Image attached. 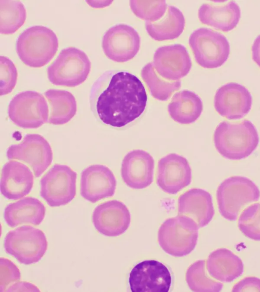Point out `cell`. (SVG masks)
Listing matches in <instances>:
<instances>
[{"instance_id":"14","label":"cell","mask_w":260,"mask_h":292,"mask_svg":"<svg viewBox=\"0 0 260 292\" xmlns=\"http://www.w3.org/2000/svg\"><path fill=\"white\" fill-rule=\"evenodd\" d=\"M252 104V97L243 85L230 82L219 87L214 98L215 111L228 120H238L247 115Z\"/></svg>"},{"instance_id":"32","label":"cell","mask_w":260,"mask_h":292,"mask_svg":"<svg viewBox=\"0 0 260 292\" xmlns=\"http://www.w3.org/2000/svg\"><path fill=\"white\" fill-rule=\"evenodd\" d=\"M133 13L138 18L155 22L165 15L168 9L166 1H129Z\"/></svg>"},{"instance_id":"28","label":"cell","mask_w":260,"mask_h":292,"mask_svg":"<svg viewBox=\"0 0 260 292\" xmlns=\"http://www.w3.org/2000/svg\"><path fill=\"white\" fill-rule=\"evenodd\" d=\"M141 76L151 95L160 101L169 99L173 93L181 86L180 80L171 81L160 77L155 70L152 62L147 63L142 68Z\"/></svg>"},{"instance_id":"26","label":"cell","mask_w":260,"mask_h":292,"mask_svg":"<svg viewBox=\"0 0 260 292\" xmlns=\"http://www.w3.org/2000/svg\"><path fill=\"white\" fill-rule=\"evenodd\" d=\"M185 18L177 7L169 6L165 15L159 20L145 23L149 35L157 41L173 40L178 38L185 27Z\"/></svg>"},{"instance_id":"20","label":"cell","mask_w":260,"mask_h":292,"mask_svg":"<svg viewBox=\"0 0 260 292\" xmlns=\"http://www.w3.org/2000/svg\"><path fill=\"white\" fill-rule=\"evenodd\" d=\"M34 182L32 172L25 164L15 160L4 165L2 169L1 192L9 200H16L28 195Z\"/></svg>"},{"instance_id":"6","label":"cell","mask_w":260,"mask_h":292,"mask_svg":"<svg viewBox=\"0 0 260 292\" xmlns=\"http://www.w3.org/2000/svg\"><path fill=\"white\" fill-rule=\"evenodd\" d=\"M91 64L87 54L74 47L62 50L47 69L48 79L52 84L74 87L87 79Z\"/></svg>"},{"instance_id":"36","label":"cell","mask_w":260,"mask_h":292,"mask_svg":"<svg viewBox=\"0 0 260 292\" xmlns=\"http://www.w3.org/2000/svg\"><path fill=\"white\" fill-rule=\"evenodd\" d=\"M39 288L34 284L26 281H19L10 285L6 292L12 291H40Z\"/></svg>"},{"instance_id":"11","label":"cell","mask_w":260,"mask_h":292,"mask_svg":"<svg viewBox=\"0 0 260 292\" xmlns=\"http://www.w3.org/2000/svg\"><path fill=\"white\" fill-rule=\"evenodd\" d=\"M6 156L8 160H20L27 164L36 177H39L53 160L50 144L43 136L35 133L26 134L20 143L11 145Z\"/></svg>"},{"instance_id":"25","label":"cell","mask_w":260,"mask_h":292,"mask_svg":"<svg viewBox=\"0 0 260 292\" xmlns=\"http://www.w3.org/2000/svg\"><path fill=\"white\" fill-rule=\"evenodd\" d=\"M203 110V102L194 92L182 90L176 92L168 105L171 118L181 124L194 123L201 115Z\"/></svg>"},{"instance_id":"23","label":"cell","mask_w":260,"mask_h":292,"mask_svg":"<svg viewBox=\"0 0 260 292\" xmlns=\"http://www.w3.org/2000/svg\"><path fill=\"white\" fill-rule=\"evenodd\" d=\"M206 269L210 276L223 283H230L244 273L242 260L226 248L217 249L210 253L206 262Z\"/></svg>"},{"instance_id":"22","label":"cell","mask_w":260,"mask_h":292,"mask_svg":"<svg viewBox=\"0 0 260 292\" xmlns=\"http://www.w3.org/2000/svg\"><path fill=\"white\" fill-rule=\"evenodd\" d=\"M241 16L240 7L234 1L203 4L198 10V18L202 23L224 32L234 29Z\"/></svg>"},{"instance_id":"3","label":"cell","mask_w":260,"mask_h":292,"mask_svg":"<svg viewBox=\"0 0 260 292\" xmlns=\"http://www.w3.org/2000/svg\"><path fill=\"white\" fill-rule=\"evenodd\" d=\"M58 48V38L50 28L31 26L23 31L16 41V50L21 61L27 66L39 68L48 63Z\"/></svg>"},{"instance_id":"37","label":"cell","mask_w":260,"mask_h":292,"mask_svg":"<svg viewBox=\"0 0 260 292\" xmlns=\"http://www.w3.org/2000/svg\"><path fill=\"white\" fill-rule=\"evenodd\" d=\"M251 55L252 60L260 67V34L253 41L251 46Z\"/></svg>"},{"instance_id":"7","label":"cell","mask_w":260,"mask_h":292,"mask_svg":"<svg viewBox=\"0 0 260 292\" xmlns=\"http://www.w3.org/2000/svg\"><path fill=\"white\" fill-rule=\"evenodd\" d=\"M6 252L19 263L31 265L39 262L47 249L44 233L39 229L24 225L10 231L4 241Z\"/></svg>"},{"instance_id":"21","label":"cell","mask_w":260,"mask_h":292,"mask_svg":"<svg viewBox=\"0 0 260 292\" xmlns=\"http://www.w3.org/2000/svg\"><path fill=\"white\" fill-rule=\"evenodd\" d=\"M178 214L192 219L199 229L207 226L215 214L212 195L202 189L188 190L178 198Z\"/></svg>"},{"instance_id":"19","label":"cell","mask_w":260,"mask_h":292,"mask_svg":"<svg viewBox=\"0 0 260 292\" xmlns=\"http://www.w3.org/2000/svg\"><path fill=\"white\" fill-rule=\"evenodd\" d=\"M154 170V160L152 156L144 150H134L123 158L121 175L128 187L143 189L153 182Z\"/></svg>"},{"instance_id":"33","label":"cell","mask_w":260,"mask_h":292,"mask_svg":"<svg viewBox=\"0 0 260 292\" xmlns=\"http://www.w3.org/2000/svg\"><path fill=\"white\" fill-rule=\"evenodd\" d=\"M16 67L9 58L0 57V83L1 96L11 93L15 88L17 80Z\"/></svg>"},{"instance_id":"35","label":"cell","mask_w":260,"mask_h":292,"mask_svg":"<svg viewBox=\"0 0 260 292\" xmlns=\"http://www.w3.org/2000/svg\"><path fill=\"white\" fill-rule=\"evenodd\" d=\"M232 291H260V278L255 276L245 277L233 286Z\"/></svg>"},{"instance_id":"18","label":"cell","mask_w":260,"mask_h":292,"mask_svg":"<svg viewBox=\"0 0 260 292\" xmlns=\"http://www.w3.org/2000/svg\"><path fill=\"white\" fill-rule=\"evenodd\" d=\"M155 70L162 78L178 81L190 70L191 61L185 46L176 44L159 47L155 52L152 62Z\"/></svg>"},{"instance_id":"17","label":"cell","mask_w":260,"mask_h":292,"mask_svg":"<svg viewBox=\"0 0 260 292\" xmlns=\"http://www.w3.org/2000/svg\"><path fill=\"white\" fill-rule=\"evenodd\" d=\"M92 222L100 233L108 237H117L125 233L129 228L131 213L123 202L110 200L94 208Z\"/></svg>"},{"instance_id":"31","label":"cell","mask_w":260,"mask_h":292,"mask_svg":"<svg viewBox=\"0 0 260 292\" xmlns=\"http://www.w3.org/2000/svg\"><path fill=\"white\" fill-rule=\"evenodd\" d=\"M238 227L247 238L260 241V203L251 204L241 212Z\"/></svg>"},{"instance_id":"15","label":"cell","mask_w":260,"mask_h":292,"mask_svg":"<svg viewBox=\"0 0 260 292\" xmlns=\"http://www.w3.org/2000/svg\"><path fill=\"white\" fill-rule=\"evenodd\" d=\"M191 178V169L185 157L171 153L158 161L156 183L164 192L177 194L190 184Z\"/></svg>"},{"instance_id":"1","label":"cell","mask_w":260,"mask_h":292,"mask_svg":"<svg viewBox=\"0 0 260 292\" xmlns=\"http://www.w3.org/2000/svg\"><path fill=\"white\" fill-rule=\"evenodd\" d=\"M147 101L146 92L139 79L129 72L119 71L112 76L99 95L96 110L104 123L122 127L142 115Z\"/></svg>"},{"instance_id":"27","label":"cell","mask_w":260,"mask_h":292,"mask_svg":"<svg viewBox=\"0 0 260 292\" xmlns=\"http://www.w3.org/2000/svg\"><path fill=\"white\" fill-rule=\"evenodd\" d=\"M45 96L50 105L48 122L54 125L68 123L76 115L75 97L69 91L55 89L47 90Z\"/></svg>"},{"instance_id":"30","label":"cell","mask_w":260,"mask_h":292,"mask_svg":"<svg viewBox=\"0 0 260 292\" xmlns=\"http://www.w3.org/2000/svg\"><path fill=\"white\" fill-rule=\"evenodd\" d=\"M206 261L200 260L190 265L185 274L188 286L193 291H220L223 287L222 283L211 278L206 271Z\"/></svg>"},{"instance_id":"10","label":"cell","mask_w":260,"mask_h":292,"mask_svg":"<svg viewBox=\"0 0 260 292\" xmlns=\"http://www.w3.org/2000/svg\"><path fill=\"white\" fill-rule=\"evenodd\" d=\"M8 116L17 126L24 129L39 128L48 121V105L44 96L34 91L19 93L11 100Z\"/></svg>"},{"instance_id":"13","label":"cell","mask_w":260,"mask_h":292,"mask_svg":"<svg viewBox=\"0 0 260 292\" xmlns=\"http://www.w3.org/2000/svg\"><path fill=\"white\" fill-rule=\"evenodd\" d=\"M140 37L136 30L125 24L111 27L104 33L102 48L105 55L117 62L133 58L139 51Z\"/></svg>"},{"instance_id":"5","label":"cell","mask_w":260,"mask_h":292,"mask_svg":"<svg viewBox=\"0 0 260 292\" xmlns=\"http://www.w3.org/2000/svg\"><path fill=\"white\" fill-rule=\"evenodd\" d=\"M199 229L195 221L187 216L178 215L167 218L158 229V244L166 253L171 256H186L197 245Z\"/></svg>"},{"instance_id":"8","label":"cell","mask_w":260,"mask_h":292,"mask_svg":"<svg viewBox=\"0 0 260 292\" xmlns=\"http://www.w3.org/2000/svg\"><path fill=\"white\" fill-rule=\"evenodd\" d=\"M188 43L197 63L204 68L219 67L229 58V40L223 34L209 28L201 27L194 30Z\"/></svg>"},{"instance_id":"29","label":"cell","mask_w":260,"mask_h":292,"mask_svg":"<svg viewBox=\"0 0 260 292\" xmlns=\"http://www.w3.org/2000/svg\"><path fill=\"white\" fill-rule=\"evenodd\" d=\"M26 11L19 1L0 0V32L11 34L17 31L24 23Z\"/></svg>"},{"instance_id":"24","label":"cell","mask_w":260,"mask_h":292,"mask_svg":"<svg viewBox=\"0 0 260 292\" xmlns=\"http://www.w3.org/2000/svg\"><path fill=\"white\" fill-rule=\"evenodd\" d=\"M45 212V207L41 201L27 197L8 204L4 209V218L11 228L23 224L37 226L43 222Z\"/></svg>"},{"instance_id":"34","label":"cell","mask_w":260,"mask_h":292,"mask_svg":"<svg viewBox=\"0 0 260 292\" xmlns=\"http://www.w3.org/2000/svg\"><path fill=\"white\" fill-rule=\"evenodd\" d=\"M21 273L18 267L11 260L0 259V291H6L11 284L19 281Z\"/></svg>"},{"instance_id":"2","label":"cell","mask_w":260,"mask_h":292,"mask_svg":"<svg viewBox=\"0 0 260 292\" xmlns=\"http://www.w3.org/2000/svg\"><path fill=\"white\" fill-rule=\"evenodd\" d=\"M213 141L217 151L223 157L239 160L249 157L256 149L259 135L249 120L238 123L222 121L214 131Z\"/></svg>"},{"instance_id":"16","label":"cell","mask_w":260,"mask_h":292,"mask_svg":"<svg viewBox=\"0 0 260 292\" xmlns=\"http://www.w3.org/2000/svg\"><path fill=\"white\" fill-rule=\"evenodd\" d=\"M116 186L114 173L105 165H92L81 173L80 195L92 203L114 196Z\"/></svg>"},{"instance_id":"4","label":"cell","mask_w":260,"mask_h":292,"mask_svg":"<svg viewBox=\"0 0 260 292\" xmlns=\"http://www.w3.org/2000/svg\"><path fill=\"white\" fill-rule=\"evenodd\" d=\"M216 197L221 216L226 220L235 221L245 207L258 201L260 190L249 178L233 176L220 184Z\"/></svg>"},{"instance_id":"9","label":"cell","mask_w":260,"mask_h":292,"mask_svg":"<svg viewBox=\"0 0 260 292\" xmlns=\"http://www.w3.org/2000/svg\"><path fill=\"white\" fill-rule=\"evenodd\" d=\"M77 177L69 166L55 164L40 180V196L50 207L66 205L76 196Z\"/></svg>"},{"instance_id":"12","label":"cell","mask_w":260,"mask_h":292,"mask_svg":"<svg viewBox=\"0 0 260 292\" xmlns=\"http://www.w3.org/2000/svg\"><path fill=\"white\" fill-rule=\"evenodd\" d=\"M172 282L168 267L154 260L138 263L131 270L128 283L133 292H168Z\"/></svg>"}]
</instances>
